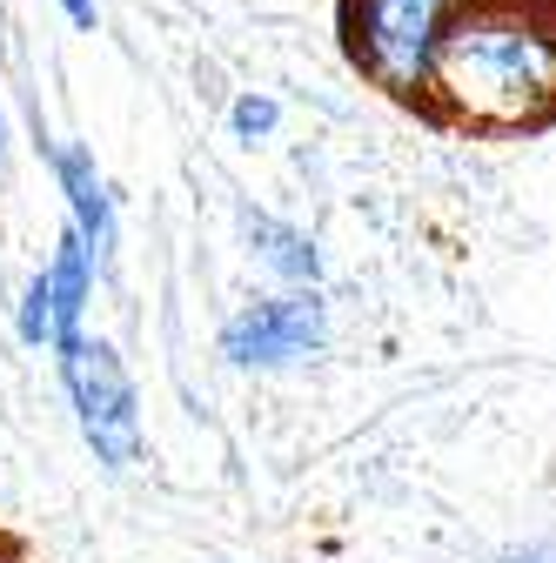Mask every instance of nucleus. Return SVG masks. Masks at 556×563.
<instances>
[{"instance_id":"obj_1","label":"nucleus","mask_w":556,"mask_h":563,"mask_svg":"<svg viewBox=\"0 0 556 563\" xmlns=\"http://www.w3.org/2000/svg\"><path fill=\"white\" fill-rule=\"evenodd\" d=\"M436 114L516 134L556 114V0H463L449 21L430 95Z\"/></svg>"},{"instance_id":"obj_2","label":"nucleus","mask_w":556,"mask_h":563,"mask_svg":"<svg viewBox=\"0 0 556 563\" xmlns=\"http://www.w3.org/2000/svg\"><path fill=\"white\" fill-rule=\"evenodd\" d=\"M456 14L463 0H342V41L369 88H382L389 101H423Z\"/></svg>"},{"instance_id":"obj_3","label":"nucleus","mask_w":556,"mask_h":563,"mask_svg":"<svg viewBox=\"0 0 556 563\" xmlns=\"http://www.w3.org/2000/svg\"><path fill=\"white\" fill-rule=\"evenodd\" d=\"M54 363H60L67 409H75V422H81V443L94 450L101 470L127 476L134 463H142V396H134V376L114 356V342L81 329V335L54 342Z\"/></svg>"},{"instance_id":"obj_4","label":"nucleus","mask_w":556,"mask_h":563,"mask_svg":"<svg viewBox=\"0 0 556 563\" xmlns=\"http://www.w3.org/2000/svg\"><path fill=\"white\" fill-rule=\"evenodd\" d=\"M322 342H329V309L315 289L248 302L242 316L222 322V356L235 369H289V363H309Z\"/></svg>"},{"instance_id":"obj_5","label":"nucleus","mask_w":556,"mask_h":563,"mask_svg":"<svg viewBox=\"0 0 556 563\" xmlns=\"http://www.w3.org/2000/svg\"><path fill=\"white\" fill-rule=\"evenodd\" d=\"M47 168H54V188H60V201H67V229L81 235L88 262L108 275V268H114L121 222H114V195H108V175H101L94 148H81V141H54V148H47Z\"/></svg>"},{"instance_id":"obj_6","label":"nucleus","mask_w":556,"mask_h":563,"mask_svg":"<svg viewBox=\"0 0 556 563\" xmlns=\"http://www.w3.org/2000/svg\"><path fill=\"white\" fill-rule=\"evenodd\" d=\"M41 282H47V302H54V342L81 335V322H88V302H94V282H101V268L88 262V249H81V235H75V229H60V242H54V255H47Z\"/></svg>"},{"instance_id":"obj_7","label":"nucleus","mask_w":556,"mask_h":563,"mask_svg":"<svg viewBox=\"0 0 556 563\" xmlns=\"http://www.w3.org/2000/svg\"><path fill=\"white\" fill-rule=\"evenodd\" d=\"M242 235H248L255 262H262L275 282H289V289H315V282H322V249H315L302 229L262 216V208H242Z\"/></svg>"},{"instance_id":"obj_8","label":"nucleus","mask_w":556,"mask_h":563,"mask_svg":"<svg viewBox=\"0 0 556 563\" xmlns=\"http://www.w3.org/2000/svg\"><path fill=\"white\" fill-rule=\"evenodd\" d=\"M14 335L27 349H54V302H47V282L34 275L27 289H21V309H14Z\"/></svg>"},{"instance_id":"obj_9","label":"nucleus","mask_w":556,"mask_h":563,"mask_svg":"<svg viewBox=\"0 0 556 563\" xmlns=\"http://www.w3.org/2000/svg\"><path fill=\"white\" fill-rule=\"evenodd\" d=\"M275 121H282L275 95H235V108H229V134H235V141H268Z\"/></svg>"},{"instance_id":"obj_10","label":"nucleus","mask_w":556,"mask_h":563,"mask_svg":"<svg viewBox=\"0 0 556 563\" xmlns=\"http://www.w3.org/2000/svg\"><path fill=\"white\" fill-rule=\"evenodd\" d=\"M54 8H60L67 21H75V27H94V21H101V8H94V0H54Z\"/></svg>"},{"instance_id":"obj_11","label":"nucleus","mask_w":556,"mask_h":563,"mask_svg":"<svg viewBox=\"0 0 556 563\" xmlns=\"http://www.w3.org/2000/svg\"><path fill=\"white\" fill-rule=\"evenodd\" d=\"M497 563H556V550H510V556H497Z\"/></svg>"},{"instance_id":"obj_12","label":"nucleus","mask_w":556,"mask_h":563,"mask_svg":"<svg viewBox=\"0 0 556 563\" xmlns=\"http://www.w3.org/2000/svg\"><path fill=\"white\" fill-rule=\"evenodd\" d=\"M0 168H8V101H0Z\"/></svg>"},{"instance_id":"obj_13","label":"nucleus","mask_w":556,"mask_h":563,"mask_svg":"<svg viewBox=\"0 0 556 563\" xmlns=\"http://www.w3.org/2000/svg\"><path fill=\"white\" fill-rule=\"evenodd\" d=\"M0 563H27V556H21V550H14V543H0Z\"/></svg>"}]
</instances>
